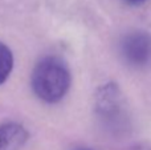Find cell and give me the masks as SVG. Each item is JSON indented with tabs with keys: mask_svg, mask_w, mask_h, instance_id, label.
Segmentation results:
<instances>
[{
	"mask_svg": "<svg viewBox=\"0 0 151 150\" xmlns=\"http://www.w3.org/2000/svg\"><path fill=\"white\" fill-rule=\"evenodd\" d=\"M70 69L57 56H45L39 60L31 76L35 94L47 104L63 100L70 88Z\"/></svg>",
	"mask_w": 151,
	"mask_h": 150,
	"instance_id": "cell-1",
	"label": "cell"
},
{
	"mask_svg": "<svg viewBox=\"0 0 151 150\" xmlns=\"http://www.w3.org/2000/svg\"><path fill=\"white\" fill-rule=\"evenodd\" d=\"M73 150H93V149H89V148H77V149H73Z\"/></svg>",
	"mask_w": 151,
	"mask_h": 150,
	"instance_id": "cell-7",
	"label": "cell"
},
{
	"mask_svg": "<svg viewBox=\"0 0 151 150\" xmlns=\"http://www.w3.org/2000/svg\"><path fill=\"white\" fill-rule=\"evenodd\" d=\"M13 69V53L5 44L0 43V85L8 80Z\"/></svg>",
	"mask_w": 151,
	"mask_h": 150,
	"instance_id": "cell-4",
	"label": "cell"
},
{
	"mask_svg": "<svg viewBox=\"0 0 151 150\" xmlns=\"http://www.w3.org/2000/svg\"><path fill=\"white\" fill-rule=\"evenodd\" d=\"M126 4L131 5V7H138V5H142L147 1V0H123Z\"/></svg>",
	"mask_w": 151,
	"mask_h": 150,
	"instance_id": "cell-5",
	"label": "cell"
},
{
	"mask_svg": "<svg viewBox=\"0 0 151 150\" xmlns=\"http://www.w3.org/2000/svg\"><path fill=\"white\" fill-rule=\"evenodd\" d=\"M122 58L131 66L142 68L151 61V36L146 32H131L121 41Z\"/></svg>",
	"mask_w": 151,
	"mask_h": 150,
	"instance_id": "cell-2",
	"label": "cell"
},
{
	"mask_svg": "<svg viewBox=\"0 0 151 150\" xmlns=\"http://www.w3.org/2000/svg\"><path fill=\"white\" fill-rule=\"evenodd\" d=\"M130 150H151V148L146 144H138V145L133 146Z\"/></svg>",
	"mask_w": 151,
	"mask_h": 150,
	"instance_id": "cell-6",
	"label": "cell"
},
{
	"mask_svg": "<svg viewBox=\"0 0 151 150\" xmlns=\"http://www.w3.org/2000/svg\"><path fill=\"white\" fill-rule=\"evenodd\" d=\"M28 138V130L19 122H4L0 125V150H20Z\"/></svg>",
	"mask_w": 151,
	"mask_h": 150,
	"instance_id": "cell-3",
	"label": "cell"
}]
</instances>
